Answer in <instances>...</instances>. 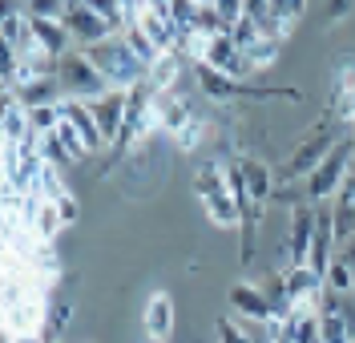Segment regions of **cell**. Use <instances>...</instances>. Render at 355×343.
I'll return each mask as SVG.
<instances>
[{
	"instance_id": "1",
	"label": "cell",
	"mask_w": 355,
	"mask_h": 343,
	"mask_svg": "<svg viewBox=\"0 0 355 343\" xmlns=\"http://www.w3.org/2000/svg\"><path fill=\"white\" fill-rule=\"evenodd\" d=\"M81 53L110 81V89L130 93L137 85H146V77H150V69L133 57V49L125 45V37H110V41H101V45H93V49H81Z\"/></svg>"
},
{
	"instance_id": "2",
	"label": "cell",
	"mask_w": 355,
	"mask_h": 343,
	"mask_svg": "<svg viewBox=\"0 0 355 343\" xmlns=\"http://www.w3.org/2000/svg\"><path fill=\"white\" fill-rule=\"evenodd\" d=\"M57 81H61V93H65V101H97V97H105L110 93V81L93 69L81 49H73L65 53L61 61H57Z\"/></svg>"
},
{
	"instance_id": "3",
	"label": "cell",
	"mask_w": 355,
	"mask_h": 343,
	"mask_svg": "<svg viewBox=\"0 0 355 343\" xmlns=\"http://www.w3.org/2000/svg\"><path fill=\"white\" fill-rule=\"evenodd\" d=\"M352 154H355L352 141H347V146H335L331 154L323 158V166H319L315 174H307V182H303V202L327 206V198L339 194V186H343L347 170H352Z\"/></svg>"
},
{
	"instance_id": "4",
	"label": "cell",
	"mask_w": 355,
	"mask_h": 343,
	"mask_svg": "<svg viewBox=\"0 0 355 343\" xmlns=\"http://www.w3.org/2000/svg\"><path fill=\"white\" fill-rule=\"evenodd\" d=\"M65 28H69V37H73V45L77 49H93V45H101V41H110L113 37V28L97 17V8H93L89 0H81V4L69 0Z\"/></svg>"
},
{
	"instance_id": "5",
	"label": "cell",
	"mask_w": 355,
	"mask_h": 343,
	"mask_svg": "<svg viewBox=\"0 0 355 343\" xmlns=\"http://www.w3.org/2000/svg\"><path fill=\"white\" fill-rule=\"evenodd\" d=\"M0 37H4V49L17 57V61H28V57H44L41 49H37V33H33V17L24 12V8H8L4 17H0Z\"/></svg>"
},
{
	"instance_id": "6",
	"label": "cell",
	"mask_w": 355,
	"mask_h": 343,
	"mask_svg": "<svg viewBox=\"0 0 355 343\" xmlns=\"http://www.w3.org/2000/svg\"><path fill=\"white\" fill-rule=\"evenodd\" d=\"M89 109H93V121H97V130L105 137V146H117L121 130H125V117H130V93L110 89L105 97L89 101Z\"/></svg>"
},
{
	"instance_id": "7",
	"label": "cell",
	"mask_w": 355,
	"mask_h": 343,
	"mask_svg": "<svg viewBox=\"0 0 355 343\" xmlns=\"http://www.w3.org/2000/svg\"><path fill=\"white\" fill-rule=\"evenodd\" d=\"M315 214H319V206H311V202H295V206H291V234H287V271H291V267H307V254H311V238H315Z\"/></svg>"
},
{
	"instance_id": "8",
	"label": "cell",
	"mask_w": 355,
	"mask_h": 343,
	"mask_svg": "<svg viewBox=\"0 0 355 343\" xmlns=\"http://www.w3.org/2000/svg\"><path fill=\"white\" fill-rule=\"evenodd\" d=\"M335 150L331 134H315L307 137V141H299V150L291 154V161L275 174V182H291V178H303V174H315L319 166H323V158Z\"/></svg>"
},
{
	"instance_id": "9",
	"label": "cell",
	"mask_w": 355,
	"mask_h": 343,
	"mask_svg": "<svg viewBox=\"0 0 355 343\" xmlns=\"http://www.w3.org/2000/svg\"><path fill=\"white\" fill-rule=\"evenodd\" d=\"M141 327H146V335L154 343H170L178 331V303L166 291H154L146 299V307H141Z\"/></svg>"
},
{
	"instance_id": "10",
	"label": "cell",
	"mask_w": 355,
	"mask_h": 343,
	"mask_svg": "<svg viewBox=\"0 0 355 343\" xmlns=\"http://www.w3.org/2000/svg\"><path fill=\"white\" fill-rule=\"evenodd\" d=\"M230 311H239L246 323H259V327H270L275 323V311H270V299H266L263 287H250V283H234L230 291Z\"/></svg>"
},
{
	"instance_id": "11",
	"label": "cell",
	"mask_w": 355,
	"mask_h": 343,
	"mask_svg": "<svg viewBox=\"0 0 355 343\" xmlns=\"http://www.w3.org/2000/svg\"><path fill=\"white\" fill-rule=\"evenodd\" d=\"M239 170H243V186H246V194H250V202H254V210H263L270 202V194H275V186H279L275 182V170L263 166L259 158H243Z\"/></svg>"
},
{
	"instance_id": "12",
	"label": "cell",
	"mask_w": 355,
	"mask_h": 343,
	"mask_svg": "<svg viewBox=\"0 0 355 343\" xmlns=\"http://www.w3.org/2000/svg\"><path fill=\"white\" fill-rule=\"evenodd\" d=\"M198 89L210 97V101H239L243 97V81H230L226 73H214V69H206V65H198Z\"/></svg>"
},
{
	"instance_id": "13",
	"label": "cell",
	"mask_w": 355,
	"mask_h": 343,
	"mask_svg": "<svg viewBox=\"0 0 355 343\" xmlns=\"http://www.w3.org/2000/svg\"><path fill=\"white\" fill-rule=\"evenodd\" d=\"M61 114H65V121H73V125L81 130V137H85V146H89V154H97V150L105 146V137H101L97 121H93V109H89L85 101H61Z\"/></svg>"
},
{
	"instance_id": "14",
	"label": "cell",
	"mask_w": 355,
	"mask_h": 343,
	"mask_svg": "<svg viewBox=\"0 0 355 343\" xmlns=\"http://www.w3.org/2000/svg\"><path fill=\"white\" fill-rule=\"evenodd\" d=\"M202 206H206V218L214 222V227L222 230H234V227H243V206L234 202V194L226 190V194H214V198H202Z\"/></svg>"
},
{
	"instance_id": "15",
	"label": "cell",
	"mask_w": 355,
	"mask_h": 343,
	"mask_svg": "<svg viewBox=\"0 0 355 343\" xmlns=\"http://www.w3.org/2000/svg\"><path fill=\"white\" fill-rule=\"evenodd\" d=\"M182 53H162L154 65H150V77H146V85L154 93H174L178 89V73H182Z\"/></svg>"
},
{
	"instance_id": "16",
	"label": "cell",
	"mask_w": 355,
	"mask_h": 343,
	"mask_svg": "<svg viewBox=\"0 0 355 343\" xmlns=\"http://www.w3.org/2000/svg\"><path fill=\"white\" fill-rule=\"evenodd\" d=\"M283 327H287L291 343H323V335H319V315L311 307H295V315Z\"/></svg>"
},
{
	"instance_id": "17",
	"label": "cell",
	"mask_w": 355,
	"mask_h": 343,
	"mask_svg": "<svg viewBox=\"0 0 355 343\" xmlns=\"http://www.w3.org/2000/svg\"><path fill=\"white\" fill-rule=\"evenodd\" d=\"M194 190H198V198L226 194V166L222 161H202L198 170H194Z\"/></svg>"
},
{
	"instance_id": "18",
	"label": "cell",
	"mask_w": 355,
	"mask_h": 343,
	"mask_svg": "<svg viewBox=\"0 0 355 343\" xmlns=\"http://www.w3.org/2000/svg\"><path fill=\"white\" fill-rule=\"evenodd\" d=\"M206 134H210V121H206V114H198L194 121H186L174 134V150L178 154H194L202 141H206Z\"/></svg>"
},
{
	"instance_id": "19",
	"label": "cell",
	"mask_w": 355,
	"mask_h": 343,
	"mask_svg": "<svg viewBox=\"0 0 355 343\" xmlns=\"http://www.w3.org/2000/svg\"><path fill=\"white\" fill-rule=\"evenodd\" d=\"M61 230H65V222H61V214H57V202H41L37 218H33V234H37V243L49 247Z\"/></svg>"
},
{
	"instance_id": "20",
	"label": "cell",
	"mask_w": 355,
	"mask_h": 343,
	"mask_svg": "<svg viewBox=\"0 0 355 343\" xmlns=\"http://www.w3.org/2000/svg\"><path fill=\"white\" fill-rule=\"evenodd\" d=\"M323 283H327V291H335V295H355V271L343 258H335L331 267H327Z\"/></svg>"
},
{
	"instance_id": "21",
	"label": "cell",
	"mask_w": 355,
	"mask_h": 343,
	"mask_svg": "<svg viewBox=\"0 0 355 343\" xmlns=\"http://www.w3.org/2000/svg\"><path fill=\"white\" fill-rule=\"evenodd\" d=\"M243 57H246V65H250V73H263V69H270L279 61V41H266L263 37L254 49H246Z\"/></svg>"
},
{
	"instance_id": "22",
	"label": "cell",
	"mask_w": 355,
	"mask_h": 343,
	"mask_svg": "<svg viewBox=\"0 0 355 343\" xmlns=\"http://www.w3.org/2000/svg\"><path fill=\"white\" fill-rule=\"evenodd\" d=\"M41 161L44 166H53V170H69V166H73V154L61 146V137L57 134H49V137H41Z\"/></svg>"
},
{
	"instance_id": "23",
	"label": "cell",
	"mask_w": 355,
	"mask_h": 343,
	"mask_svg": "<svg viewBox=\"0 0 355 343\" xmlns=\"http://www.w3.org/2000/svg\"><path fill=\"white\" fill-rule=\"evenodd\" d=\"M214 335H218V343H254V335L246 331V323L230 319V315H218L214 319Z\"/></svg>"
},
{
	"instance_id": "24",
	"label": "cell",
	"mask_w": 355,
	"mask_h": 343,
	"mask_svg": "<svg viewBox=\"0 0 355 343\" xmlns=\"http://www.w3.org/2000/svg\"><path fill=\"white\" fill-rule=\"evenodd\" d=\"M230 41H234V45H239V49L246 53V49H254L259 41H263V28H259V24L250 21V17H243V21H239L234 28H230Z\"/></svg>"
},
{
	"instance_id": "25",
	"label": "cell",
	"mask_w": 355,
	"mask_h": 343,
	"mask_svg": "<svg viewBox=\"0 0 355 343\" xmlns=\"http://www.w3.org/2000/svg\"><path fill=\"white\" fill-rule=\"evenodd\" d=\"M57 214H61L65 227H73V222H81V202H77L73 194H61V198H57Z\"/></svg>"
},
{
	"instance_id": "26",
	"label": "cell",
	"mask_w": 355,
	"mask_h": 343,
	"mask_svg": "<svg viewBox=\"0 0 355 343\" xmlns=\"http://www.w3.org/2000/svg\"><path fill=\"white\" fill-rule=\"evenodd\" d=\"M335 258H343V263L355 271V234H347V238L339 243V254H335Z\"/></svg>"
},
{
	"instance_id": "27",
	"label": "cell",
	"mask_w": 355,
	"mask_h": 343,
	"mask_svg": "<svg viewBox=\"0 0 355 343\" xmlns=\"http://www.w3.org/2000/svg\"><path fill=\"white\" fill-rule=\"evenodd\" d=\"M352 150H355V134H352Z\"/></svg>"
}]
</instances>
